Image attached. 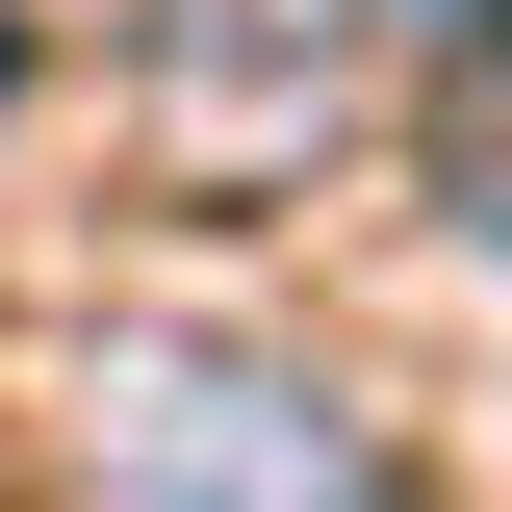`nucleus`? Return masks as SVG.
<instances>
[{"label":"nucleus","mask_w":512,"mask_h":512,"mask_svg":"<svg viewBox=\"0 0 512 512\" xmlns=\"http://www.w3.org/2000/svg\"><path fill=\"white\" fill-rule=\"evenodd\" d=\"M103 26H128V0H103Z\"/></svg>","instance_id":"nucleus-6"},{"label":"nucleus","mask_w":512,"mask_h":512,"mask_svg":"<svg viewBox=\"0 0 512 512\" xmlns=\"http://www.w3.org/2000/svg\"><path fill=\"white\" fill-rule=\"evenodd\" d=\"M461 128H436V205H461V256H512V26H461Z\"/></svg>","instance_id":"nucleus-3"},{"label":"nucleus","mask_w":512,"mask_h":512,"mask_svg":"<svg viewBox=\"0 0 512 512\" xmlns=\"http://www.w3.org/2000/svg\"><path fill=\"white\" fill-rule=\"evenodd\" d=\"M128 26H154V128L205 180H256V154L333 128V0H128Z\"/></svg>","instance_id":"nucleus-2"},{"label":"nucleus","mask_w":512,"mask_h":512,"mask_svg":"<svg viewBox=\"0 0 512 512\" xmlns=\"http://www.w3.org/2000/svg\"><path fill=\"white\" fill-rule=\"evenodd\" d=\"M384 26H436V52H461V26H512V0H384Z\"/></svg>","instance_id":"nucleus-4"},{"label":"nucleus","mask_w":512,"mask_h":512,"mask_svg":"<svg viewBox=\"0 0 512 512\" xmlns=\"http://www.w3.org/2000/svg\"><path fill=\"white\" fill-rule=\"evenodd\" d=\"M103 487H384V436L282 359H103Z\"/></svg>","instance_id":"nucleus-1"},{"label":"nucleus","mask_w":512,"mask_h":512,"mask_svg":"<svg viewBox=\"0 0 512 512\" xmlns=\"http://www.w3.org/2000/svg\"><path fill=\"white\" fill-rule=\"evenodd\" d=\"M0 103H26V0H0Z\"/></svg>","instance_id":"nucleus-5"}]
</instances>
